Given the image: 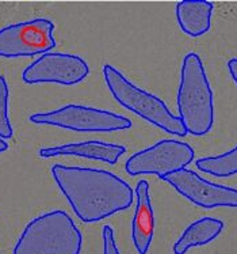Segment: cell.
Returning <instances> with one entry per match:
<instances>
[{
    "mask_svg": "<svg viewBox=\"0 0 237 254\" xmlns=\"http://www.w3.org/2000/svg\"><path fill=\"white\" fill-rule=\"evenodd\" d=\"M194 156L195 152L187 143L161 140L130 156L126 161L125 170L133 177L156 174L164 178L168 174L186 169L194 161Z\"/></svg>",
    "mask_w": 237,
    "mask_h": 254,
    "instance_id": "52a82bcc",
    "label": "cell"
},
{
    "mask_svg": "<svg viewBox=\"0 0 237 254\" xmlns=\"http://www.w3.org/2000/svg\"><path fill=\"white\" fill-rule=\"evenodd\" d=\"M137 207L132 223V238L139 254H148L155 233V213L149 196V184L141 180L136 187Z\"/></svg>",
    "mask_w": 237,
    "mask_h": 254,
    "instance_id": "30bf717a",
    "label": "cell"
},
{
    "mask_svg": "<svg viewBox=\"0 0 237 254\" xmlns=\"http://www.w3.org/2000/svg\"><path fill=\"white\" fill-rule=\"evenodd\" d=\"M7 150H8V144H7V141L3 140V139H0V154Z\"/></svg>",
    "mask_w": 237,
    "mask_h": 254,
    "instance_id": "ac0fdd59",
    "label": "cell"
},
{
    "mask_svg": "<svg viewBox=\"0 0 237 254\" xmlns=\"http://www.w3.org/2000/svg\"><path fill=\"white\" fill-rule=\"evenodd\" d=\"M82 233L64 211L37 216L27 224L12 254H80Z\"/></svg>",
    "mask_w": 237,
    "mask_h": 254,
    "instance_id": "3957f363",
    "label": "cell"
},
{
    "mask_svg": "<svg viewBox=\"0 0 237 254\" xmlns=\"http://www.w3.org/2000/svg\"><path fill=\"white\" fill-rule=\"evenodd\" d=\"M102 237H103V254H121L114 238L113 228L110 226H104Z\"/></svg>",
    "mask_w": 237,
    "mask_h": 254,
    "instance_id": "2e32d148",
    "label": "cell"
},
{
    "mask_svg": "<svg viewBox=\"0 0 237 254\" xmlns=\"http://www.w3.org/2000/svg\"><path fill=\"white\" fill-rule=\"evenodd\" d=\"M29 120L33 124L52 125L75 132H115L132 128L128 117L82 105H67L47 113L31 114Z\"/></svg>",
    "mask_w": 237,
    "mask_h": 254,
    "instance_id": "5b68a950",
    "label": "cell"
},
{
    "mask_svg": "<svg viewBox=\"0 0 237 254\" xmlns=\"http://www.w3.org/2000/svg\"><path fill=\"white\" fill-rule=\"evenodd\" d=\"M103 76L110 93L125 109L133 112L171 135L181 137L187 135L181 119L171 113L167 105L156 95L137 87L110 64L103 67Z\"/></svg>",
    "mask_w": 237,
    "mask_h": 254,
    "instance_id": "277c9868",
    "label": "cell"
},
{
    "mask_svg": "<svg viewBox=\"0 0 237 254\" xmlns=\"http://www.w3.org/2000/svg\"><path fill=\"white\" fill-rule=\"evenodd\" d=\"M178 113L190 135H206L214 123L213 91L196 53H189L183 59L178 90Z\"/></svg>",
    "mask_w": 237,
    "mask_h": 254,
    "instance_id": "7a4b0ae2",
    "label": "cell"
},
{
    "mask_svg": "<svg viewBox=\"0 0 237 254\" xmlns=\"http://www.w3.org/2000/svg\"><path fill=\"white\" fill-rule=\"evenodd\" d=\"M8 98L10 90L3 75H0V139L8 140L14 135V129L8 117Z\"/></svg>",
    "mask_w": 237,
    "mask_h": 254,
    "instance_id": "9a60e30c",
    "label": "cell"
},
{
    "mask_svg": "<svg viewBox=\"0 0 237 254\" xmlns=\"http://www.w3.org/2000/svg\"><path fill=\"white\" fill-rule=\"evenodd\" d=\"M125 152H126V147H124V145L91 140L41 148L40 150V156L41 158L80 156V158H87V159L102 161L106 162V163H110V165H115Z\"/></svg>",
    "mask_w": 237,
    "mask_h": 254,
    "instance_id": "8fae6325",
    "label": "cell"
},
{
    "mask_svg": "<svg viewBox=\"0 0 237 254\" xmlns=\"http://www.w3.org/2000/svg\"><path fill=\"white\" fill-rule=\"evenodd\" d=\"M88 73V64L82 57L49 52L31 63L22 73V80L26 84L56 83L73 86L83 82Z\"/></svg>",
    "mask_w": 237,
    "mask_h": 254,
    "instance_id": "ba28073f",
    "label": "cell"
},
{
    "mask_svg": "<svg viewBox=\"0 0 237 254\" xmlns=\"http://www.w3.org/2000/svg\"><path fill=\"white\" fill-rule=\"evenodd\" d=\"M228 69H229V73L235 80V83L237 84V59H231L228 62Z\"/></svg>",
    "mask_w": 237,
    "mask_h": 254,
    "instance_id": "e0dca14e",
    "label": "cell"
},
{
    "mask_svg": "<svg viewBox=\"0 0 237 254\" xmlns=\"http://www.w3.org/2000/svg\"><path fill=\"white\" fill-rule=\"evenodd\" d=\"M54 25L45 18L21 22L0 29V57H31L45 55L56 47Z\"/></svg>",
    "mask_w": 237,
    "mask_h": 254,
    "instance_id": "8992f818",
    "label": "cell"
},
{
    "mask_svg": "<svg viewBox=\"0 0 237 254\" xmlns=\"http://www.w3.org/2000/svg\"><path fill=\"white\" fill-rule=\"evenodd\" d=\"M224 222L214 218H202L186 228L174 245V254H186L192 248L210 244L222 233Z\"/></svg>",
    "mask_w": 237,
    "mask_h": 254,
    "instance_id": "4fadbf2b",
    "label": "cell"
},
{
    "mask_svg": "<svg viewBox=\"0 0 237 254\" xmlns=\"http://www.w3.org/2000/svg\"><path fill=\"white\" fill-rule=\"evenodd\" d=\"M161 180L198 207L206 209L217 207L237 208V189L206 181L189 169L175 171Z\"/></svg>",
    "mask_w": 237,
    "mask_h": 254,
    "instance_id": "9c48e42d",
    "label": "cell"
},
{
    "mask_svg": "<svg viewBox=\"0 0 237 254\" xmlns=\"http://www.w3.org/2000/svg\"><path fill=\"white\" fill-rule=\"evenodd\" d=\"M52 176L75 215L84 223L110 218L133 202L129 184L110 171L54 165Z\"/></svg>",
    "mask_w": 237,
    "mask_h": 254,
    "instance_id": "6da1fadb",
    "label": "cell"
},
{
    "mask_svg": "<svg viewBox=\"0 0 237 254\" xmlns=\"http://www.w3.org/2000/svg\"><path fill=\"white\" fill-rule=\"evenodd\" d=\"M213 7L210 1H179L175 14L182 30L190 37L206 34L211 26Z\"/></svg>",
    "mask_w": 237,
    "mask_h": 254,
    "instance_id": "7c38bea8",
    "label": "cell"
},
{
    "mask_svg": "<svg viewBox=\"0 0 237 254\" xmlns=\"http://www.w3.org/2000/svg\"><path fill=\"white\" fill-rule=\"evenodd\" d=\"M198 170L214 177H231L237 174V145L222 155L206 156L196 161Z\"/></svg>",
    "mask_w": 237,
    "mask_h": 254,
    "instance_id": "5bb4252c",
    "label": "cell"
}]
</instances>
